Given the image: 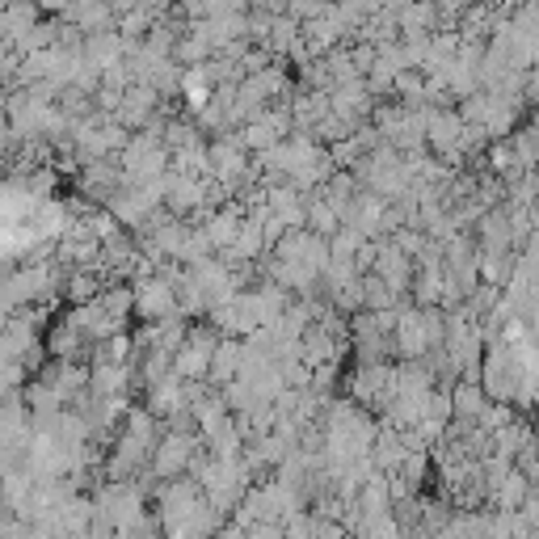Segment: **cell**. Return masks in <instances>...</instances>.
I'll use <instances>...</instances> for the list:
<instances>
[{
  "instance_id": "1",
  "label": "cell",
  "mask_w": 539,
  "mask_h": 539,
  "mask_svg": "<svg viewBox=\"0 0 539 539\" xmlns=\"http://www.w3.org/2000/svg\"><path fill=\"white\" fill-rule=\"evenodd\" d=\"M215 350H219V342H203V333H190L182 346H177V354H173V371L182 375V379H198V375H207L211 371V363H215Z\"/></svg>"
},
{
  "instance_id": "2",
  "label": "cell",
  "mask_w": 539,
  "mask_h": 539,
  "mask_svg": "<svg viewBox=\"0 0 539 539\" xmlns=\"http://www.w3.org/2000/svg\"><path fill=\"white\" fill-rule=\"evenodd\" d=\"M375 274L384 278V283L392 291H401L409 283V257L401 245H384V249H375Z\"/></svg>"
},
{
  "instance_id": "3",
  "label": "cell",
  "mask_w": 539,
  "mask_h": 539,
  "mask_svg": "<svg viewBox=\"0 0 539 539\" xmlns=\"http://www.w3.org/2000/svg\"><path fill=\"white\" fill-rule=\"evenodd\" d=\"M135 308L144 316L173 312V287L165 283V278H148V283H139V291H135Z\"/></svg>"
},
{
  "instance_id": "4",
  "label": "cell",
  "mask_w": 539,
  "mask_h": 539,
  "mask_svg": "<svg viewBox=\"0 0 539 539\" xmlns=\"http://www.w3.org/2000/svg\"><path fill=\"white\" fill-rule=\"evenodd\" d=\"M190 455H194L190 438L173 434V438H165V443L156 447V472H161V476H177V472H182V468L190 464Z\"/></svg>"
},
{
  "instance_id": "5",
  "label": "cell",
  "mask_w": 539,
  "mask_h": 539,
  "mask_svg": "<svg viewBox=\"0 0 539 539\" xmlns=\"http://www.w3.org/2000/svg\"><path fill=\"white\" fill-rule=\"evenodd\" d=\"M451 401H455V417H468V413H472V417H485V413H489L485 392H481V388H472V384H459Z\"/></svg>"
},
{
  "instance_id": "6",
  "label": "cell",
  "mask_w": 539,
  "mask_h": 539,
  "mask_svg": "<svg viewBox=\"0 0 539 539\" xmlns=\"http://www.w3.org/2000/svg\"><path fill=\"white\" fill-rule=\"evenodd\" d=\"M177 497H182V502H194L190 489H177ZM186 514H190V506H173V518H186Z\"/></svg>"
},
{
  "instance_id": "7",
  "label": "cell",
  "mask_w": 539,
  "mask_h": 539,
  "mask_svg": "<svg viewBox=\"0 0 539 539\" xmlns=\"http://www.w3.org/2000/svg\"><path fill=\"white\" fill-rule=\"evenodd\" d=\"M38 5H43V9H51V13H55V9H72L76 0H38Z\"/></svg>"
},
{
  "instance_id": "8",
  "label": "cell",
  "mask_w": 539,
  "mask_h": 539,
  "mask_svg": "<svg viewBox=\"0 0 539 539\" xmlns=\"http://www.w3.org/2000/svg\"><path fill=\"white\" fill-rule=\"evenodd\" d=\"M531 97H535V102H539V72L531 76Z\"/></svg>"
}]
</instances>
